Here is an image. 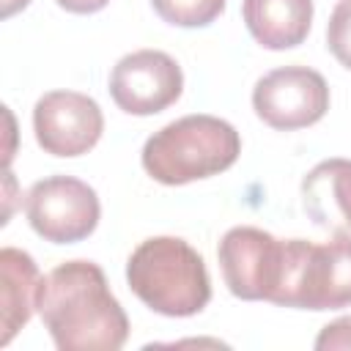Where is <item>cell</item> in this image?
Returning <instances> with one entry per match:
<instances>
[{
  "mask_svg": "<svg viewBox=\"0 0 351 351\" xmlns=\"http://www.w3.org/2000/svg\"><path fill=\"white\" fill-rule=\"evenodd\" d=\"M38 315L60 351H118L129 337V318L93 261L55 266L41 280Z\"/></svg>",
  "mask_w": 351,
  "mask_h": 351,
  "instance_id": "6da1fadb",
  "label": "cell"
},
{
  "mask_svg": "<svg viewBox=\"0 0 351 351\" xmlns=\"http://www.w3.org/2000/svg\"><path fill=\"white\" fill-rule=\"evenodd\" d=\"M126 282L145 307L170 318L195 315L211 302L206 261L178 236L140 241L126 261Z\"/></svg>",
  "mask_w": 351,
  "mask_h": 351,
  "instance_id": "7a4b0ae2",
  "label": "cell"
},
{
  "mask_svg": "<svg viewBox=\"0 0 351 351\" xmlns=\"http://www.w3.org/2000/svg\"><path fill=\"white\" fill-rule=\"evenodd\" d=\"M239 154L241 137L233 123L217 115L197 112L154 132L145 140L140 159L154 181L165 186H181L225 173L236 165Z\"/></svg>",
  "mask_w": 351,
  "mask_h": 351,
  "instance_id": "3957f363",
  "label": "cell"
},
{
  "mask_svg": "<svg viewBox=\"0 0 351 351\" xmlns=\"http://www.w3.org/2000/svg\"><path fill=\"white\" fill-rule=\"evenodd\" d=\"M271 304L302 310H340L351 304V233L326 244L285 241V271Z\"/></svg>",
  "mask_w": 351,
  "mask_h": 351,
  "instance_id": "277c9868",
  "label": "cell"
},
{
  "mask_svg": "<svg viewBox=\"0 0 351 351\" xmlns=\"http://www.w3.org/2000/svg\"><path fill=\"white\" fill-rule=\"evenodd\" d=\"M30 228L52 244H77L88 239L101 217L93 186L74 176H49L36 181L25 195Z\"/></svg>",
  "mask_w": 351,
  "mask_h": 351,
  "instance_id": "5b68a950",
  "label": "cell"
},
{
  "mask_svg": "<svg viewBox=\"0 0 351 351\" xmlns=\"http://www.w3.org/2000/svg\"><path fill=\"white\" fill-rule=\"evenodd\" d=\"M217 258L233 296L244 302H274L285 271L282 239L252 225H236L222 236Z\"/></svg>",
  "mask_w": 351,
  "mask_h": 351,
  "instance_id": "8992f818",
  "label": "cell"
},
{
  "mask_svg": "<svg viewBox=\"0 0 351 351\" xmlns=\"http://www.w3.org/2000/svg\"><path fill=\"white\" fill-rule=\"evenodd\" d=\"M255 115L280 132L318 123L329 110L326 80L307 66H282L263 74L252 88Z\"/></svg>",
  "mask_w": 351,
  "mask_h": 351,
  "instance_id": "52a82bcc",
  "label": "cell"
},
{
  "mask_svg": "<svg viewBox=\"0 0 351 351\" xmlns=\"http://www.w3.org/2000/svg\"><path fill=\"white\" fill-rule=\"evenodd\" d=\"M184 90L181 66L162 49L123 55L110 74V96L129 115H156Z\"/></svg>",
  "mask_w": 351,
  "mask_h": 351,
  "instance_id": "ba28073f",
  "label": "cell"
},
{
  "mask_svg": "<svg viewBox=\"0 0 351 351\" xmlns=\"http://www.w3.org/2000/svg\"><path fill=\"white\" fill-rule=\"evenodd\" d=\"M36 143L52 156L88 154L101 132L104 115L96 99L77 90H49L33 107Z\"/></svg>",
  "mask_w": 351,
  "mask_h": 351,
  "instance_id": "9c48e42d",
  "label": "cell"
},
{
  "mask_svg": "<svg viewBox=\"0 0 351 351\" xmlns=\"http://www.w3.org/2000/svg\"><path fill=\"white\" fill-rule=\"evenodd\" d=\"M304 214L329 233H351V159H324L302 178Z\"/></svg>",
  "mask_w": 351,
  "mask_h": 351,
  "instance_id": "30bf717a",
  "label": "cell"
},
{
  "mask_svg": "<svg viewBox=\"0 0 351 351\" xmlns=\"http://www.w3.org/2000/svg\"><path fill=\"white\" fill-rule=\"evenodd\" d=\"M41 280L36 261L25 250H0V346H8L38 310Z\"/></svg>",
  "mask_w": 351,
  "mask_h": 351,
  "instance_id": "8fae6325",
  "label": "cell"
},
{
  "mask_svg": "<svg viewBox=\"0 0 351 351\" xmlns=\"http://www.w3.org/2000/svg\"><path fill=\"white\" fill-rule=\"evenodd\" d=\"M244 25L266 49L299 47L313 25V0H244Z\"/></svg>",
  "mask_w": 351,
  "mask_h": 351,
  "instance_id": "7c38bea8",
  "label": "cell"
},
{
  "mask_svg": "<svg viewBox=\"0 0 351 351\" xmlns=\"http://www.w3.org/2000/svg\"><path fill=\"white\" fill-rule=\"evenodd\" d=\"M151 5L176 27H206L225 11V0H151Z\"/></svg>",
  "mask_w": 351,
  "mask_h": 351,
  "instance_id": "4fadbf2b",
  "label": "cell"
},
{
  "mask_svg": "<svg viewBox=\"0 0 351 351\" xmlns=\"http://www.w3.org/2000/svg\"><path fill=\"white\" fill-rule=\"evenodd\" d=\"M326 47L351 71V0H340L326 25Z\"/></svg>",
  "mask_w": 351,
  "mask_h": 351,
  "instance_id": "5bb4252c",
  "label": "cell"
},
{
  "mask_svg": "<svg viewBox=\"0 0 351 351\" xmlns=\"http://www.w3.org/2000/svg\"><path fill=\"white\" fill-rule=\"evenodd\" d=\"M315 348H318V351L351 348V315H343V318L326 324V326L321 329V335L315 337Z\"/></svg>",
  "mask_w": 351,
  "mask_h": 351,
  "instance_id": "9a60e30c",
  "label": "cell"
},
{
  "mask_svg": "<svg viewBox=\"0 0 351 351\" xmlns=\"http://www.w3.org/2000/svg\"><path fill=\"white\" fill-rule=\"evenodd\" d=\"M60 8H66L69 14H96L101 11L110 0H55Z\"/></svg>",
  "mask_w": 351,
  "mask_h": 351,
  "instance_id": "2e32d148",
  "label": "cell"
},
{
  "mask_svg": "<svg viewBox=\"0 0 351 351\" xmlns=\"http://www.w3.org/2000/svg\"><path fill=\"white\" fill-rule=\"evenodd\" d=\"M27 3H30V0H0V16L8 19V16H14L16 11H22Z\"/></svg>",
  "mask_w": 351,
  "mask_h": 351,
  "instance_id": "e0dca14e",
  "label": "cell"
},
{
  "mask_svg": "<svg viewBox=\"0 0 351 351\" xmlns=\"http://www.w3.org/2000/svg\"><path fill=\"white\" fill-rule=\"evenodd\" d=\"M11 189H14V176H11V170L5 167V211H3V225H5L8 217H11Z\"/></svg>",
  "mask_w": 351,
  "mask_h": 351,
  "instance_id": "ac0fdd59",
  "label": "cell"
}]
</instances>
